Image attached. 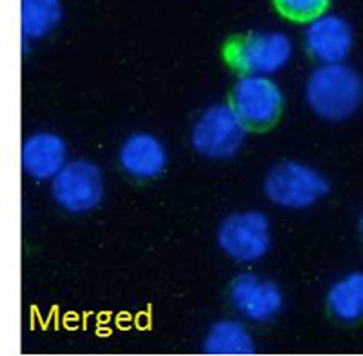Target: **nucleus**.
<instances>
[{
    "label": "nucleus",
    "instance_id": "1",
    "mask_svg": "<svg viewBox=\"0 0 363 356\" xmlns=\"http://www.w3.org/2000/svg\"><path fill=\"white\" fill-rule=\"evenodd\" d=\"M306 100L322 121H347L363 104L362 75L345 62L322 64L307 79Z\"/></svg>",
    "mask_w": 363,
    "mask_h": 356
},
{
    "label": "nucleus",
    "instance_id": "2",
    "mask_svg": "<svg viewBox=\"0 0 363 356\" xmlns=\"http://www.w3.org/2000/svg\"><path fill=\"white\" fill-rule=\"evenodd\" d=\"M264 193L269 202L281 209H309L329 193V180L307 164L285 160L271 167Z\"/></svg>",
    "mask_w": 363,
    "mask_h": 356
},
{
    "label": "nucleus",
    "instance_id": "3",
    "mask_svg": "<svg viewBox=\"0 0 363 356\" xmlns=\"http://www.w3.org/2000/svg\"><path fill=\"white\" fill-rule=\"evenodd\" d=\"M247 126L231 104H215L196 118L191 145L207 160H229L244 148Z\"/></svg>",
    "mask_w": 363,
    "mask_h": 356
},
{
    "label": "nucleus",
    "instance_id": "4",
    "mask_svg": "<svg viewBox=\"0 0 363 356\" xmlns=\"http://www.w3.org/2000/svg\"><path fill=\"white\" fill-rule=\"evenodd\" d=\"M293 57L289 35L280 31H256L238 38L227 50V58L244 75L271 77L284 69Z\"/></svg>",
    "mask_w": 363,
    "mask_h": 356
},
{
    "label": "nucleus",
    "instance_id": "5",
    "mask_svg": "<svg viewBox=\"0 0 363 356\" xmlns=\"http://www.w3.org/2000/svg\"><path fill=\"white\" fill-rule=\"evenodd\" d=\"M216 242L231 260L252 264L262 260L271 249V222L262 211L231 213L222 220Z\"/></svg>",
    "mask_w": 363,
    "mask_h": 356
},
{
    "label": "nucleus",
    "instance_id": "6",
    "mask_svg": "<svg viewBox=\"0 0 363 356\" xmlns=\"http://www.w3.org/2000/svg\"><path fill=\"white\" fill-rule=\"evenodd\" d=\"M51 195L64 211L73 215L93 211L104 199V174L95 162L71 160L51 180Z\"/></svg>",
    "mask_w": 363,
    "mask_h": 356
},
{
    "label": "nucleus",
    "instance_id": "7",
    "mask_svg": "<svg viewBox=\"0 0 363 356\" xmlns=\"http://www.w3.org/2000/svg\"><path fill=\"white\" fill-rule=\"evenodd\" d=\"M231 106L247 128L265 129L280 116L284 93L271 77L244 75L233 87Z\"/></svg>",
    "mask_w": 363,
    "mask_h": 356
},
{
    "label": "nucleus",
    "instance_id": "8",
    "mask_svg": "<svg viewBox=\"0 0 363 356\" xmlns=\"http://www.w3.org/2000/svg\"><path fill=\"white\" fill-rule=\"evenodd\" d=\"M229 300L236 313L255 323L272 320L284 307V293L272 280L242 273L231 282Z\"/></svg>",
    "mask_w": 363,
    "mask_h": 356
},
{
    "label": "nucleus",
    "instance_id": "9",
    "mask_svg": "<svg viewBox=\"0 0 363 356\" xmlns=\"http://www.w3.org/2000/svg\"><path fill=\"white\" fill-rule=\"evenodd\" d=\"M306 48L320 64L345 62L354 46V31L351 24L336 13L323 11L307 22Z\"/></svg>",
    "mask_w": 363,
    "mask_h": 356
},
{
    "label": "nucleus",
    "instance_id": "10",
    "mask_svg": "<svg viewBox=\"0 0 363 356\" xmlns=\"http://www.w3.org/2000/svg\"><path fill=\"white\" fill-rule=\"evenodd\" d=\"M67 144L60 135L51 131L33 133L22 145V169L35 180H53L66 166Z\"/></svg>",
    "mask_w": 363,
    "mask_h": 356
},
{
    "label": "nucleus",
    "instance_id": "11",
    "mask_svg": "<svg viewBox=\"0 0 363 356\" xmlns=\"http://www.w3.org/2000/svg\"><path fill=\"white\" fill-rule=\"evenodd\" d=\"M118 162L129 177L151 180L167 166V150L151 133H135L120 145Z\"/></svg>",
    "mask_w": 363,
    "mask_h": 356
},
{
    "label": "nucleus",
    "instance_id": "12",
    "mask_svg": "<svg viewBox=\"0 0 363 356\" xmlns=\"http://www.w3.org/2000/svg\"><path fill=\"white\" fill-rule=\"evenodd\" d=\"M330 315L343 323L363 320V271H352L336 280L327 293Z\"/></svg>",
    "mask_w": 363,
    "mask_h": 356
},
{
    "label": "nucleus",
    "instance_id": "13",
    "mask_svg": "<svg viewBox=\"0 0 363 356\" xmlns=\"http://www.w3.org/2000/svg\"><path fill=\"white\" fill-rule=\"evenodd\" d=\"M203 351L207 355L244 356L252 355L256 347L255 340L244 323L238 320L225 318L211 326L206 340H203Z\"/></svg>",
    "mask_w": 363,
    "mask_h": 356
},
{
    "label": "nucleus",
    "instance_id": "14",
    "mask_svg": "<svg viewBox=\"0 0 363 356\" xmlns=\"http://www.w3.org/2000/svg\"><path fill=\"white\" fill-rule=\"evenodd\" d=\"M22 35L26 40H38L53 33L62 21L60 0H22Z\"/></svg>",
    "mask_w": 363,
    "mask_h": 356
},
{
    "label": "nucleus",
    "instance_id": "15",
    "mask_svg": "<svg viewBox=\"0 0 363 356\" xmlns=\"http://www.w3.org/2000/svg\"><path fill=\"white\" fill-rule=\"evenodd\" d=\"M274 4L287 18L309 22L325 11L329 0H274Z\"/></svg>",
    "mask_w": 363,
    "mask_h": 356
},
{
    "label": "nucleus",
    "instance_id": "16",
    "mask_svg": "<svg viewBox=\"0 0 363 356\" xmlns=\"http://www.w3.org/2000/svg\"><path fill=\"white\" fill-rule=\"evenodd\" d=\"M359 233H362V240H363V215H362V220H359Z\"/></svg>",
    "mask_w": 363,
    "mask_h": 356
}]
</instances>
